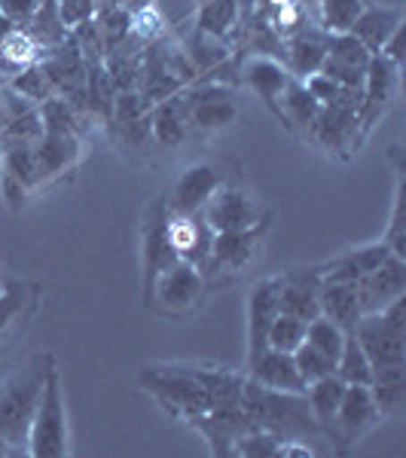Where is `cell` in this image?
Listing matches in <instances>:
<instances>
[{"instance_id": "22", "label": "cell", "mask_w": 406, "mask_h": 458, "mask_svg": "<svg viewBox=\"0 0 406 458\" xmlns=\"http://www.w3.org/2000/svg\"><path fill=\"white\" fill-rule=\"evenodd\" d=\"M391 254V248L385 242H379V245H364V248H351L345 250V254L334 257V260L321 263L318 272L324 282H351L358 284L364 276H370V272L379 266L385 257Z\"/></svg>"}, {"instance_id": "12", "label": "cell", "mask_w": 406, "mask_h": 458, "mask_svg": "<svg viewBox=\"0 0 406 458\" xmlns=\"http://www.w3.org/2000/svg\"><path fill=\"white\" fill-rule=\"evenodd\" d=\"M321 150L334 157H349L354 147L360 144V114L354 107L343 105H324L318 116L312 120L306 131Z\"/></svg>"}, {"instance_id": "34", "label": "cell", "mask_w": 406, "mask_h": 458, "mask_svg": "<svg viewBox=\"0 0 406 458\" xmlns=\"http://www.w3.org/2000/svg\"><path fill=\"white\" fill-rule=\"evenodd\" d=\"M367 0H318V16L324 34H349L354 19L364 13Z\"/></svg>"}, {"instance_id": "6", "label": "cell", "mask_w": 406, "mask_h": 458, "mask_svg": "<svg viewBox=\"0 0 406 458\" xmlns=\"http://www.w3.org/2000/svg\"><path fill=\"white\" fill-rule=\"evenodd\" d=\"M373 367L406 364V293L382 312L364 315L351 330Z\"/></svg>"}, {"instance_id": "9", "label": "cell", "mask_w": 406, "mask_h": 458, "mask_svg": "<svg viewBox=\"0 0 406 458\" xmlns=\"http://www.w3.org/2000/svg\"><path fill=\"white\" fill-rule=\"evenodd\" d=\"M202 217H205V224L211 226V233H235V229H250L269 220L263 214L260 202H257L245 187H239V183H233V181H226L224 187L208 199V205L202 208Z\"/></svg>"}, {"instance_id": "35", "label": "cell", "mask_w": 406, "mask_h": 458, "mask_svg": "<svg viewBox=\"0 0 406 458\" xmlns=\"http://www.w3.org/2000/svg\"><path fill=\"white\" fill-rule=\"evenodd\" d=\"M10 89L16 95H21L25 101H31L34 107H40L43 101L53 98V95H55L53 80H49V73L43 71L40 62H34V64H28V68H21L16 77L10 80Z\"/></svg>"}, {"instance_id": "31", "label": "cell", "mask_w": 406, "mask_h": 458, "mask_svg": "<svg viewBox=\"0 0 406 458\" xmlns=\"http://www.w3.org/2000/svg\"><path fill=\"white\" fill-rule=\"evenodd\" d=\"M34 62H40V47H37V40L25 28H16V31L0 43V68L6 73H13V77Z\"/></svg>"}, {"instance_id": "37", "label": "cell", "mask_w": 406, "mask_h": 458, "mask_svg": "<svg viewBox=\"0 0 406 458\" xmlns=\"http://www.w3.org/2000/svg\"><path fill=\"white\" fill-rule=\"evenodd\" d=\"M345 336H349V330H343L339 324H334L324 315L306 321V343L312 345V349H318L321 354H327L330 360L339 358V352H343V345H345Z\"/></svg>"}, {"instance_id": "26", "label": "cell", "mask_w": 406, "mask_h": 458, "mask_svg": "<svg viewBox=\"0 0 406 458\" xmlns=\"http://www.w3.org/2000/svg\"><path fill=\"white\" fill-rule=\"evenodd\" d=\"M370 397L382 419H394L406 406V364L373 367Z\"/></svg>"}, {"instance_id": "14", "label": "cell", "mask_w": 406, "mask_h": 458, "mask_svg": "<svg viewBox=\"0 0 406 458\" xmlns=\"http://www.w3.org/2000/svg\"><path fill=\"white\" fill-rule=\"evenodd\" d=\"M321 272L318 266H293L278 276V312L293 315L300 321H312L321 315L318 309Z\"/></svg>"}, {"instance_id": "28", "label": "cell", "mask_w": 406, "mask_h": 458, "mask_svg": "<svg viewBox=\"0 0 406 458\" xmlns=\"http://www.w3.org/2000/svg\"><path fill=\"white\" fill-rule=\"evenodd\" d=\"M318 110H321V105L312 98V92L306 89V83H302V80H293L291 77V83L284 86L282 98H278L275 116L287 125V129L309 131V125H312V120L318 116Z\"/></svg>"}, {"instance_id": "10", "label": "cell", "mask_w": 406, "mask_h": 458, "mask_svg": "<svg viewBox=\"0 0 406 458\" xmlns=\"http://www.w3.org/2000/svg\"><path fill=\"white\" fill-rule=\"evenodd\" d=\"M230 181L217 162H193L174 177L172 190L165 193L172 214H202L208 199Z\"/></svg>"}, {"instance_id": "27", "label": "cell", "mask_w": 406, "mask_h": 458, "mask_svg": "<svg viewBox=\"0 0 406 458\" xmlns=\"http://www.w3.org/2000/svg\"><path fill=\"white\" fill-rule=\"evenodd\" d=\"M241 73H245V83L254 89V92L266 101V107L275 114L278 98H282L284 86L291 83V73H287L284 64L275 62V58H269V55H257L245 64V71Z\"/></svg>"}, {"instance_id": "41", "label": "cell", "mask_w": 406, "mask_h": 458, "mask_svg": "<svg viewBox=\"0 0 406 458\" xmlns=\"http://www.w3.org/2000/svg\"><path fill=\"white\" fill-rule=\"evenodd\" d=\"M40 0H0V13L13 21L16 28H28L37 16Z\"/></svg>"}, {"instance_id": "4", "label": "cell", "mask_w": 406, "mask_h": 458, "mask_svg": "<svg viewBox=\"0 0 406 458\" xmlns=\"http://www.w3.org/2000/svg\"><path fill=\"white\" fill-rule=\"evenodd\" d=\"M28 455L31 458H64L68 455V410H64L62 370L53 360L43 379L31 428H28Z\"/></svg>"}, {"instance_id": "13", "label": "cell", "mask_w": 406, "mask_h": 458, "mask_svg": "<svg viewBox=\"0 0 406 458\" xmlns=\"http://www.w3.org/2000/svg\"><path fill=\"white\" fill-rule=\"evenodd\" d=\"M397 80H401V62L388 55H373L360 86V125L370 129L382 114L391 107L397 95Z\"/></svg>"}, {"instance_id": "42", "label": "cell", "mask_w": 406, "mask_h": 458, "mask_svg": "<svg viewBox=\"0 0 406 458\" xmlns=\"http://www.w3.org/2000/svg\"><path fill=\"white\" fill-rule=\"evenodd\" d=\"M13 31H16V25H13V21L4 16V13H0V43H4Z\"/></svg>"}, {"instance_id": "30", "label": "cell", "mask_w": 406, "mask_h": 458, "mask_svg": "<svg viewBox=\"0 0 406 458\" xmlns=\"http://www.w3.org/2000/svg\"><path fill=\"white\" fill-rule=\"evenodd\" d=\"M334 373L345 382V386H370L373 364H370V358H367V352L360 349V343H358V336H354V334L345 336V345H343V352H339V358H336Z\"/></svg>"}, {"instance_id": "38", "label": "cell", "mask_w": 406, "mask_h": 458, "mask_svg": "<svg viewBox=\"0 0 406 458\" xmlns=\"http://www.w3.org/2000/svg\"><path fill=\"white\" fill-rule=\"evenodd\" d=\"M278 446L282 437H275L272 431L263 428H248L245 434H239L233 443V455H245V458H278Z\"/></svg>"}, {"instance_id": "3", "label": "cell", "mask_w": 406, "mask_h": 458, "mask_svg": "<svg viewBox=\"0 0 406 458\" xmlns=\"http://www.w3.org/2000/svg\"><path fill=\"white\" fill-rule=\"evenodd\" d=\"M141 386L150 397H156L162 410H168L174 419H183L187 425H196L202 416L211 412L208 391L196 379L190 364H156L141 370Z\"/></svg>"}, {"instance_id": "8", "label": "cell", "mask_w": 406, "mask_h": 458, "mask_svg": "<svg viewBox=\"0 0 406 458\" xmlns=\"http://www.w3.org/2000/svg\"><path fill=\"white\" fill-rule=\"evenodd\" d=\"M379 422H382V416L370 397V386H345V394H343V401H339L336 416L324 428V437L330 440V446H334L339 455H345L354 443L364 437L367 431H373Z\"/></svg>"}, {"instance_id": "16", "label": "cell", "mask_w": 406, "mask_h": 458, "mask_svg": "<svg viewBox=\"0 0 406 458\" xmlns=\"http://www.w3.org/2000/svg\"><path fill=\"white\" fill-rule=\"evenodd\" d=\"M370 58L373 55L367 53L364 43L354 40L351 34H327V58L321 64V73H327L339 86L360 92Z\"/></svg>"}, {"instance_id": "7", "label": "cell", "mask_w": 406, "mask_h": 458, "mask_svg": "<svg viewBox=\"0 0 406 458\" xmlns=\"http://www.w3.org/2000/svg\"><path fill=\"white\" fill-rule=\"evenodd\" d=\"M208 293V284H205V276L202 269L193 263H183L177 260L168 266L165 272L153 282L150 293H147V306L153 309L156 315H165V318H187L193 315L199 309V302L205 300Z\"/></svg>"}, {"instance_id": "24", "label": "cell", "mask_w": 406, "mask_h": 458, "mask_svg": "<svg viewBox=\"0 0 406 458\" xmlns=\"http://www.w3.org/2000/svg\"><path fill=\"white\" fill-rule=\"evenodd\" d=\"M401 10H388V6H364L358 19L351 25V37L367 47L370 55H379L388 47V40L394 34H401Z\"/></svg>"}, {"instance_id": "11", "label": "cell", "mask_w": 406, "mask_h": 458, "mask_svg": "<svg viewBox=\"0 0 406 458\" xmlns=\"http://www.w3.org/2000/svg\"><path fill=\"white\" fill-rule=\"evenodd\" d=\"M141 263H144V300H147L153 282H156L168 266L177 263V254L172 250V245H168V199H165V193H159L153 199L150 208L144 214Z\"/></svg>"}, {"instance_id": "17", "label": "cell", "mask_w": 406, "mask_h": 458, "mask_svg": "<svg viewBox=\"0 0 406 458\" xmlns=\"http://www.w3.org/2000/svg\"><path fill=\"white\" fill-rule=\"evenodd\" d=\"M245 376L269 391H284V394H302L306 391V382H302L297 370L293 354L278 349H263L254 360H248Z\"/></svg>"}, {"instance_id": "40", "label": "cell", "mask_w": 406, "mask_h": 458, "mask_svg": "<svg viewBox=\"0 0 406 458\" xmlns=\"http://www.w3.org/2000/svg\"><path fill=\"white\" fill-rule=\"evenodd\" d=\"M58 4V19H62V25L73 31L77 25H83V21L95 19V13H98V4L95 0H55Z\"/></svg>"}, {"instance_id": "36", "label": "cell", "mask_w": 406, "mask_h": 458, "mask_svg": "<svg viewBox=\"0 0 406 458\" xmlns=\"http://www.w3.org/2000/svg\"><path fill=\"white\" fill-rule=\"evenodd\" d=\"M302 343H306V321H300V318H293V315H284V312H278L272 318L269 334H266V349L293 354Z\"/></svg>"}, {"instance_id": "33", "label": "cell", "mask_w": 406, "mask_h": 458, "mask_svg": "<svg viewBox=\"0 0 406 458\" xmlns=\"http://www.w3.org/2000/svg\"><path fill=\"white\" fill-rule=\"evenodd\" d=\"M235 19H239V6H235V0H202V4H199V19H196L199 28L196 31L224 40V37L233 31Z\"/></svg>"}, {"instance_id": "2", "label": "cell", "mask_w": 406, "mask_h": 458, "mask_svg": "<svg viewBox=\"0 0 406 458\" xmlns=\"http://www.w3.org/2000/svg\"><path fill=\"white\" fill-rule=\"evenodd\" d=\"M53 360V354H34L6 386H0V440L13 449V455H21V443L28 449V428H31L43 379Z\"/></svg>"}, {"instance_id": "32", "label": "cell", "mask_w": 406, "mask_h": 458, "mask_svg": "<svg viewBox=\"0 0 406 458\" xmlns=\"http://www.w3.org/2000/svg\"><path fill=\"white\" fill-rule=\"evenodd\" d=\"M28 302H31V287L21 282H10L0 287V343L13 336L19 321L28 315Z\"/></svg>"}, {"instance_id": "5", "label": "cell", "mask_w": 406, "mask_h": 458, "mask_svg": "<svg viewBox=\"0 0 406 458\" xmlns=\"http://www.w3.org/2000/svg\"><path fill=\"white\" fill-rule=\"evenodd\" d=\"M269 220L250 229H235V233H214L208 257L202 263V276L208 287H224L245 276L250 266L257 263L263 248V235Z\"/></svg>"}, {"instance_id": "19", "label": "cell", "mask_w": 406, "mask_h": 458, "mask_svg": "<svg viewBox=\"0 0 406 458\" xmlns=\"http://www.w3.org/2000/svg\"><path fill=\"white\" fill-rule=\"evenodd\" d=\"M211 226L205 224L202 214H172L168 211V245L177 254V260L193 263L202 269L205 257L211 248Z\"/></svg>"}, {"instance_id": "1", "label": "cell", "mask_w": 406, "mask_h": 458, "mask_svg": "<svg viewBox=\"0 0 406 458\" xmlns=\"http://www.w3.org/2000/svg\"><path fill=\"white\" fill-rule=\"evenodd\" d=\"M241 412H245L248 428H263L282 440H306L321 434L318 422L312 419L306 403V394H284V391H269L245 376L241 388Z\"/></svg>"}, {"instance_id": "29", "label": "cell", "mask_w": 406, "mask_h": 458, "mask_svg": "<svg viewBox=\"0 0 406 458\" xmlns=\"http://www.w3.org/2000/svg\"><path fill=\"white\" fill-rule=\"evenodd\" d=\"M302 394H306L309 412H312V419L318 422L324 434V428L330 425V419H334L339 410V401H343V394H345V382L339 379L336 373H330V376H324V379L309 382Z\"/></svg>"}, {"instance_id": "20", "label": "cell", "mask_w": 406, "mask_h": 458, "mask_svg": "<svg viewBox=\"0 0 406 458\" xmlns=\"http://www.w3.org/2000/svg\"><path fill=\"white\" fill-rule=\"evenodd\" d=\"M275 315H278V276L260 278V282L250 287V297H248V360H254L266 349V334H269V324Z\"/></svg>"}, {"instance_id": "15", "label": "cell", "mask_w": 406, "mask_h": 458, "mask_svg": "<svg viewBox=\"0 0 406 458\" xmlns=\"http://www.w3.org/2000/svg\"><path fill=\"white\" fill-rule=\"evenodd\" d=\"M354 287H358V300L364 315L382 312L388 302H394L406 293V257L388 254L370 276H364Z\"/></svg>"}, {"instance_id": "21", "label": "cell", "mask_w": 406, "mask_h": 458, "mask_svg": "<svg viewBox=\"0 0 406 458\" xmlns=\"http://www.w3.org/2000/svg\"><path fill=\"white\" fill-rule=\"evenodd\" d=\"M324 58H327V34L321 28H297L284 40V68L293 80L318 73Z\"/></svg>"}, {"instance_id": "25", "label": "cell", "mask_w": 406, "mask_h": 458, "mask_svg": "<svg viewBox=\"0 0 406 458\" xmlns=\"http://www.w3.org/2000/svg\"><path fill=\"white\" fill-rule=\"evenodd\" d=\"M318 309L324 318H330L334 324H339L343 330H354V324L364 318L358 300V287L351 282H324L321 278V291H318Z\"/></svg>"}, {"instance_id": "18", "label": "cell", "mask_w": 406, "mask_h": 458, "mask_svg": "<svg viewBox=\"0 0 406 458\" xmlns=\"http://www.w3.org/2000/svg\"><path fill=\"white\" fill-rule=\"evenodd\" d=\"M34 162H37L34 187L53 181V177H62L80 162V135L47 129L40 141L34 144Z\"/></svg>"}, {"instance_id": "23", "label": "cell", "mask_w": 406, "mask_h": 458, "mask_svg": "<svg viewBox=\"0 0 406 458\" xmlns=\"http://www.w3.org/2000/svg\"><path fill=\"white\" fill-rule=\"evenodd\" d=\"M150 135L162 150H177V147L187 144L190 123H187V105H183L181 92L159 101L156 107H150Z\"/></svg>"}, {"instance_id": "39", "label": "cell", "mask_w": 406, "mask_h": 458, "mask_svg": "<svg viewBox=\"0 0 406 458\" xmlns=\"http://www.w3.org/2000/svg\"><path fill=\"white\" fill-rule=\"evenodd\" d=\"M293 360H297V370L302 376V382H315V379H324V376L334 373L336 360H330L327 354H321L318 349H312L309 343H302L297 352H293Z\"/></svg>"}]
</instances>
